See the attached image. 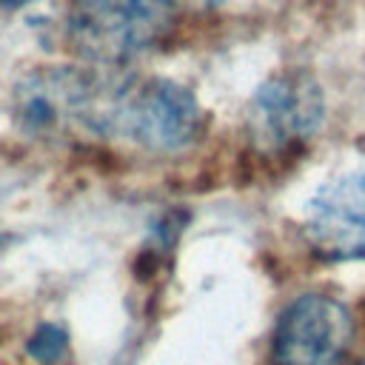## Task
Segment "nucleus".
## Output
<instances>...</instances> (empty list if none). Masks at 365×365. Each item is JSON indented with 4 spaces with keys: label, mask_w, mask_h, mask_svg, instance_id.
I'll use <instances>...</instances> for the list:
<instances>
[{
    "label": "nucleus",
    "mask_w": 365,
    "mask_h": 365,
    "mask_svg": "<svg viewBox=\"0 0 365 365\" xmlns=\"http://www.w3.org/2000/svg\"><path fill=\"white\" fill-rule=\"evenodd\" d=\"M325 114L322 88L302 71L265 80L248 106V134L265 151H282L308 140Z\"/></svg>",
    "instance_id": "obj_4"
},
{
    "label": "nucleus",
    "mask_w": 365,
    "mask_h": 365,
    "mask_svg": "<svg viewBox=\"0 0 365 365\" xmlns=\"http://www.w3.org/2000/svg\"><path fill=\"white\" fill-rule=\"evenodd\" d=\"M0 245H3V237H0Z\"/></svg>",
    "instance_id": "obj_8"
},
{
    "label": "nucleus",
    "mask_w": 365,
    "mask_h": 365,
    "mask_svg": "<svg viewBox=\"0 0 365 365\" xmlns=\"http://www.w3.org/2000/svg\"><path fill=\"white\" fill-rule=\"evenodd\" d=\"M80 128L151 151H180L200 131V106L171 80L88 77Z\"/></svg>",
    "instance_id": "obj_1"
},
{
    "label": "nucleus",
    "mask_w": 365,
    "mask_h": 365,
    "mask_svg": "<svg viewBox=\"0 0 365 365\" xmlns=\"http://www.w3.org/2000/svg\"><path fill=\"white\" fill-rule=\"evenodd\" d=\"M359 365H365V359H362V362H359Z\"/></svg>",
    "instance_id": "obj_9"
},
{
    "label": "nucleus",
    "mask_w": 365,
    "mask_h": 365,
    "mask_svg": "<svg viewBox=\"0 0 365 365\" xmlns=\"http://www.w3.org/2000/svg\"><path fill=\"white\" fill-rule=\"evenodd\" d=\"M351 339L354 319L339 299L302 294L277 319L271 365H342Z\"/></svg>",
    "instance_id": "obj_3"
},
{
    "label": "nucleus",
    "mask_w": 365,
    "mask_h": 365,
    "mask_svg": "<svg viewBox=\"0 0 365 365\" xmlns=\"http://www.w3.org/2000/svg\"><path fill=\"white\" fill-rule=\"evenodd\" d=\"M305 234L328 259L365 257V171L328 182L311 200Z\"/></svg>",
    "instance_id": "obj_5"
},
{
    "label": "nucleus",
    "mask_w": 365,
    "mask_h": 365,
    "mask_svg": "<svg viewBox=\"0 0 365 365\" xmlns=\"http://www.w3.org/2000/svg\"><path fill=\"white\" fill-rule=\"evenodd\" d=\"M174 6L177 3H188V6H194V9H208V6H217L220 0H171Z\"/></svg>",
    "instance_id": "obj_6"
},
{
    "label": "nucleus",
    "mask_w": 365,
    "mask_h": 365,
    "mask_svg": "<svg viewBox=\"0 0 365 365\" xmlns=\"http://www.w3.org/2000/svg\"><path fill=\"white\" fill-rule=\"evenodd\" d=\"M23 3H29V0H0V6H23Z\"/></svg>",
    "instance_id": "obj_7"
},
{
    "label": "nucleus",
    "mask_w": 365,
    "mask_h": 365,
    "mask_svg": "<svg viewBox=\"0 0 365 365\" xmlns=\"http://www.w3.org/2000/svg\"><path fill=\"white\" fill-rule=\"evenodd\" d=\"M171 23V0H74L66 31L83 60L123 66L163 43Z\"/></svg>",
    "instance_id": "obj_2"
}]
</instances>
